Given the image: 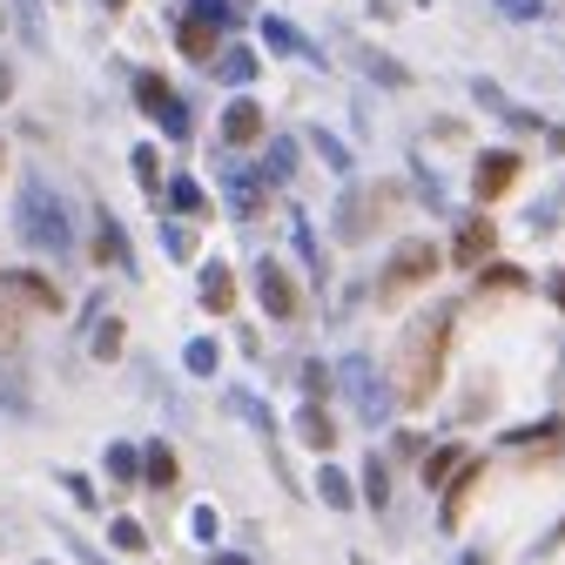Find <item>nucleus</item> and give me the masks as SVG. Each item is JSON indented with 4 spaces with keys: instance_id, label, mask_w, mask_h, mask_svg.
<instances>
[{
    "instance_id": "f257e3e1",
    "label": "nucleus",
    "mask_w": 565,
    "mask_h": 565,
    "mask_svg": "<svg viewBox=\"0 0 565 565\" xmlns=\"http://www.w3.org/2000/svg\"><path fill=\"white\" fill-rule=\"evenodd\" d=\"M451 310H431V317H417L404 330V350H397V404L424 411L431 404V391L445 384V350H451Z\"/></svg>"
},
{
    "instance_id": "f03ea898",
    "label": "nucleus",
    "mask_w": 565,
    "mask_h": 565,
    "mask_svg": "<svg viewBox=\"0 0 565 565\" xmlns=\"http://www.w3.org/2000/svg\"><path fill=\"white\" fill-rule=\"evenodd\" d=\"M14 236H21L34 256H67V249H75V230H67V202H61L41 175H28V182H21V202H14Z\"/></svg>"
},
{
    "instance_id": "7ed1b4c3",
    "label": "nucleus",
    "mask_w": 565,
    "mask_h": 565,
    "mask_svg": "<svg viewBox=\"0 0 565 565\" xmlns=\"http://www.w3.org/2000/svg\"><path fill=\"white\" fill-rule=\"evenodd\" d=\"M438 269H445V249H438L431 236H404V243L391 249L384 276H377V297H404V290H417V282H431Z\"/></svg>"
},
{
    "instance_id": "20e7f679",
    "label": "nucleus",
    "mask_w": 565,
    "mask_h": 565,
    "mask_svg": "<svg viewBox=\"0 0 565 565\" xmlns=\"http://www.w3.org/2000/svg\"><path fill=\"white\" fill-rule=\"evenodd\" d=\"M135 102H141V115L162 128V141H189V108H182V95L156 75V67H141V75H135Z\"/></svg>"
},
{
    "instance_id": "39448f33",
    "label": "nucleus",
    "mask_w": 565,
    "mask_h": 565,
    "mask_svg": "<svg viewBox=\"0 0 565 565\" xmlns=\"http://www.w3.org/2000/svg\"><path fill=\"white\" fill-rule=\"evenodd\" d=\"M0 303L34 310V317H61V310H67L61 282H54L47 269H0Z\"/></svg>"
},
{
    "instance_id": "423d86ee",
    "label": "nucleus",
    "mask_w": 565,
    "mask_h": 565,
    "mask_svg": "<svg viewBox=\"0 0 565 565\" xmlns=\"http://www.w3.org/2000/svg\"><path fill=\"white\" fill-rule=\"evenodd\" d=\"M256 303H263L269 323H297V317H303V290H297V276L282 269L276 256L256 263Z\"/></svg>"
},
{
    "instance_id": "0eeeda50",
    "label": "nucleus",
    "mask_w": 565,
    "mask_h": 565,
    "mask_svg": "<svg viewBox=\"0 0 565 565\" xmlns=\"http://www.w3.org/2000/svg\"><path fill=\"white\" fill-rule=\"evenodd\" d=\"M519 175H525V156H519V149H484V156L471 162V195H478V202H499Z\"/></svg>"
},
{
    "instance_id": "6e6552de",
    "label": "nucleus",
    "mask_w": 565,
    "mask_h": 565,
    "mask_svg": "<svg viewBox=\"0 0 565 565\" xmlns=\"http://www.w3.org/2000/svg\"><path fill=\"white\" fill-rule=\"evenodd\" d=\"M216 182H223V195H230V216H263V202H269V182L256 175V169H243V162H216Z\"/></svg>"
},
{
    "instance_id": "1a4fd4ad",
    "label": "nucleus",
    "mask_w": 565,
    "mask_h": 565,
    "mask_svg": "<svg viewBox=\"0 0 565 565\" xmlns=\"http://www.w3.org/2000/svg\"><path fill=\"white\" fill-rule=\"evenodd\" d=\"M216 135H223V149H249V141H263V135H269V115H263L249 95H236V102L216 115Z\"/></svg>"
},
{
    "instance_id": "9d476101",
    "label": "nucleus",
    "mask_w": 565,
    "mask_h": 565,
    "mask_svg": "<svg viewBox=\"0 0 565 565\" xmlns=\"http://www.w3.org/2000/svg\"><path fill=\"white\" fill-rule=\"evenodd\" d=\"M499 256V223L491 216H471V223H458V243H451V263H465V269H478V263H491Z\"/></svg>"
},
{
    "instance_id": "9b49d317",
    "label": "nucleus",
    "mask_w": 565,
    "mask_h": 565,
    "mask_svg": "<svg viewBox=\"0 0 565 565\" xmlns=\"http://www.w3.org/2000/svg\"><path fill=\"white\" fill-rule=\"evenodd\" d=\"M484 484V458H465L458 471H451V484H445V505H438V519H445V532H458L465 525V505H471V491Z\"/></svg>"
},
{
    "instance_id": "f8f14e48",
    "label": "nucleus",
    "mask_w": 565,
    "mask_h": 565,
    "mask_svg": "<svg viewBox=\"0 0 565 565\" xmlns=\"http://www.w3.org/2000/svg\"><path fill=\"white\" fill-rule=\"evenodd\" d=\"M175 47H182L189 61H216V54H223V28L202 21V14H175Z\"/></svg>"
},
{
    "instance_id": "ddd939ff",
    "label": "nucleus",
    "mask_w": 565,
    "mask_h": 565,
    "mask_svg": "<svg viewBox=\"0 0 565 565\" xmlns=\"http://www.w3.org/2000/svg\"><path fill=\"white\" fill-rule=\"evenodd\" d=\"M343 384H350V397H358V411H364L371 424L391 411V397H384V384L371 377V364H364V358H350V364H343Z\"/></svg>"
},
{
    "instance_id": "4468645a",
    "label": "nucleus",
    "mask_w": 565,
    "mask_h": 565,
    "mask_svg": "<svg viewBox=\"0 0 565 565\" xmlns=\"http://www.w3.org/2000/svg\"><path fill=\"white\" fill-rule=\"evenodd\" d=\"M202 310H216V317H230L236 310V269L230 263H202Z\"/></svg>"
},
{
    "instance_id": "2eb2a0df",
    "label": "nucleus",
    "mask_w": 565,
    "mask_h": 565,
    "mask_svg": "<svg viewBox=\"0 0 565 565\" xmlns=\"http://www.w3.org/2000/svg\"><path fill=\"white\" fill-rule=\"evenodd\" d=\"M175 478H182V458L156 438V445H141V484L149 491H175Z\"/></svg>"
},
{
    "instance_id": "dca6fc26",
    "label": "nucleus",
    "mask_w": 565,
    "mask_h": 565,
    "mask_svg": "<svg viewBox=\"0 0 565 565\" xmlns=\"http://www.w3.org/2000/svg\"><path fill=\"white\" fill-rule=\"evenodd\" d=\"M297 431H303V445H310L317 458L337 451V417H330L323 404H303V411H297Z\"/></svg>"
},
{
    "instance_id": "f3484780",
    "label": "nucleus",
    "mask_w": 565,
    "mask_h": 565,
    "mask_svg": "<svg viewBox=\"0 0 565 565\" xmlns=\"http://www.w3.org/2000/svg\"><path fill=\"white\" fill-rule=\"evenodd\" d=\"M465 458H471L465 445H431V451H424V465H417V478H424V491H445V484H451V471H458Z\"/></svg>"
},
{
    "instance_id": "a211bd4d",
    "label": "nucleus",
    "mask_w": 565,
    "mask_h": 565,
    "mask_svg": "<svg viewBox=\"0 0 565 565\" xmlns=\"http://www.w3.org/2000/svg\"><path fill=\"white\" fill-rule=\"evenodd\" d=\"M88 256H95L102 269H128V236H121V223H115V216H102V223H95Z\"/></svg>"
},
{
    "instance_id": "6ab92c4d",
    "label": "nucleus",
    "mask_w": 565,
    "mask_h": 565,
    "mask_svg": "<svg viewBox=\"0 0 565 565\" xmlns=\"http://www.w3.org/2000/svg\"><path fill=\"white\" fill-rule=\"evenodd\" d=\"M169 209H175V216H209V209H216V202H209V189L195 182V175H169Z\"/></svg>"
},
{
    "instance_id": "aec40b11",
    "label": "nucleus",
    "mask_w": 565,
    "mask_h": 565,
    "mask_svg": "<svg viewBox=\"0 0 565 565\" xmlns=\"http://www.w3.org/2000/svg\"><path fill=\"white\" fill-rule=\"evenodd\" d=\"M256 175H263L269 189H282V182H297V141H282V135H276L269 149H263V169H256Z\"/></svg>"
},
{
    "instance_id": "412c9836",
    "label": "nucleus",
    "mask_w": 565,
    "mask_h": 565,
    "mask_svg": "<svg viewBox=\"0 0 565 565\" xmlns=\"http://www.w3.org/2000/svg\"><path fill=\"white\" fill-rule=\"evenodd\" d=\"M216 75H223L230 88H249V82L263 75V61H256V47H223V54H216Z\"/></svg>"
},
{
    "instance_id": "4be33fe9",
    "label": "nucleus",
    "mask_w": 565,
    "mask_h": 565,
    "mask_svg": "<svg viewBox=\"0 0 565 565\" xmlns=\"http://www.w3.org/2000/svg\"><path fill=\"white\" fill-rule=\"evenodd\" d=\"M505 445H512V451H558V445H565V424H558V417H545V424H525V431H512Z\"/></svg>"
},
{
    "instance_id": "5701e85b",
    "label": "nucleus",
    "mask_w": 565,
    "mask_h": 565,
    "mask_svg": "<svg viewBox=\"0 0 565 565\" xmlns=\"http://www.w3.org/2000/svg\"><path fill=\"white\" fill-rule=\"evenodd\" d=\"M317 499L330 505V512H350V505H358V491H350V478L323 458V471H317Z\"/></svg>"
},
{
    "instance_id": "b1692460",
    "label": "nucleus",
    "mask_w": 565,
    "mask_h": 565,
    "mask_svg": "<svg viewBox=\"0 0 565 565\" xmlns=\"http://www.w3.org/2000/svg\"><path fill=\"white\" fill-rule=\"evenodd\" d=\"M108 478L128 491V484H141V445H108Z\"/></svg>"
},
{
    "instance_id": "393cba45",
    "label": "nucleus",
    "mask_w": 565,
    "mask_h": 565,
    "mask_svg": "<svg viewBox=\"0 0 565 565\" xmlns=\"http://www.w3.org/2000/svg\"><path fill=\"white\" fill-rule=\"evenodd\" d=\"M128 162H135V175H141V189H149V195L162 202V149H156V141H141V149H135Z\"/></svg>"
},
{
    "instance_id": "a878e982",
    "label": "nucleus",
    "mask_w": 565,
    "mask_h": 565,
    "mask_svg": "<svg viewBox=\"0 0 565 565\" xmlns=\"http://www.w3.org/2000/svg\"><path fill=\"white\" fill-rule=\"evenodd\" d=\"M471 276H478V290H525V269L512 263H478Z\"/></svg>"
},
{
    "instance_id": "bb28decb",
    "label": "nucleus",
    "mask_w": 565,
    "mask_h": 565,
    "mask_svg": "<svg viewBox=\"0 0 565 565\" xmlns=\"http://www.w3.org/2000/svg\"><path fill=\"white\" fill-rule=\"evenodd\" d=\"M337 223H343V230H337L343 243H364V236H371V202H358V195H350V202H343V216H337Z\"/></svg>"
},
{
    "instance_id": "cd10ccee",
    "label": "nucleus",
    "mask_w": 565,
    "mask_h": 565,
    "mask_svg": "<svg viewBox=\"0 0 565 565\" xmlns=\"http://www.w3.org/2000/svg\"><path fill=\"white\" fill-rule=\"evenodd\" d=\"M182 364H189V377H216V364H223V350L209 343V337H195V343L182 350Z\"/></svg>"
},
{
    "instance_id": "c85d7f7f",
    "label": "nucleus",
    "mask_w": 565,
    "mask_h": 565,
    "mask_svg": "<svg viewBox=\"0 0 565 565\" xmlns=\"http://www.w3.org/2000/svg\"><path fill=\"white\" fill-rule=\"evenodd\" d=\"M14 28L28 47H47V28H41V0H14Z\"/></svg>"
},
{
    "instance_id": "c756f323",
    "label": "nucleus",
    "mask_w": 565,
    "mask_h": 565,
    "mask_svg": "<svg viewBox=\"0 0 565 565\" xmlns=\"http://www.w3.org/2000/svg\"><path fill=\"white\" fill-rule=\"evenodd\" d=\"M108 545L115 552H149V532H141V519H108Z\"/></svg>"
},
{
    "instance_id": "7c9ffc66",
    "label": "nucleus",
    "mask_w": 565,
    "mask_h": 565,
    "mask_svg": "<svg viewBox=\"0 0 565 565\" xmlns=\"http://www.w3.org/2000/svg\"><path fill=\"white\" fill-rule=\"evenodd\" d=\"M263 41H269L276 54H310V47H303V34H297V28H282L276 14H263Z\"/></svg>"
},
{
    "instance_id": "2f4dec72",
    "label": "nucleus",
    "mask_w": 565,
    "mask_h": 565,
    "mask_svg": "<svg viewBox=\"0 0 565 565\" xmlns=\"http://www.w3.org/2000/svg\"><path fill=\"white\" fill-rule=\"evenodd\" d=\"M121 337H128V330H121V317H108V323H95V343H88V350H95L102 364H115V358H121Z\"/></svg>"
},
{
    "instance_id": "473e14b6",
    "label": "nucleus",
    "mask_w": 565,
    "mask_h": 565,
    "mask_svg": "<svg viewBox=\"0 0 565 565\" xmlns=\"http://www.w3.org/2000/svg\"><path fill=\"white\" fill-rule=\"evenodd\" d=\"M21 337H28L21 310H14V303H0V358H14V350H21Z\"/></svg>"
},
{
    "instance_id": "72a5a7b5",
    "label": "nucleus",
    "mask_w": 565,
    "mask_h": 565,
    "mask_svg": "<svg viewBox=\"0 0 565 565\" xmlns=\"http://www.w3.org/2000/svg\"><path fill=\"white\" fill-rule=\"evenodd\" d=\"M364 505H377V512H384V505H391V471H384V465H377V458H371V465H364Z\"/></svg>"
},
{
    "instance_id": "f704fd0d",
    "label": "nucleus",
    "mask_w": 565,
    "mask_h": 565,
    "mask_svg": "<svg viewBox=\"0 0 565 565\" xmlns=\"http://www.w3.org/2000/svg\"><path fill=\"white\" fill-rule=\"evenodd\" d=\"M230 411H236V417H249V424H256V431H263V438L276 431V417H269V411H263V404H256L249 391H230Z\"/></svg>"
},
{
    "instance_id": "c9c22d12",
    "label": "nucleus",
    "mask_w": 565,
    "mask_h": 565,
    "mask_svg": "<svg viewBox=\"0 0 565 565\" xmlns=\"http://www.w3.org/2000/svg\"><path fill=\"white\" fill-rule=\"evenodd\" d=\"M61 491H67V499H75L82 512H95V505H102V499H95V478H88V471H61Z\"/></svg>"
},
{
    "instance_id": "e433bc0d",
    "label": "nucleus",
    "mask_w": 565,
    "mask_h": 565,
    "mask_svg": "<svg viewBox=\"0 0 565 565\" xmlns=\"http://www.w3.org/2000/svg\"><path fill=\"white\" fill-rule=\"evenodd\" d=\"M162 249H169L175 263H189V256H195V230H189V223H162Z\"/></svg>"
},
{
    "instance_id": "4c0bfd02",
    "label": "nucleus",
    "mask_w": 565,
    "mask_h": 565,
    "mask_svg": "<svg viewBox=\"0 0 565 565\" xmlns=\"http://www.w3.org/2000/svg\"><path fill=\"white\" fill-rule=\"evenodd\" d=\"M491 8H499L505 21H545V14H552V0H491Z\"/></svg>"
},
{
    "instance_id": "58836bf2",
    "label": "nucleus",
    "mask_w": 565,
    "mask_h": 565,
    "mask_svg": "<svg viewBox=\"0 0 565 565\" xmlns=\"http://www.w3.org/2000/svg\"><path fill=\"white\" fill-rule=\"evenodd\" d=\"M290 236H297V249H303L310 276H323V249H317V236H310V223H303V216H297V230H290Z\"/></svg>"
},
{
    "instance_id": "ea45409f",
    "label": "nucleus",
    "mask_w": 565,
    "mask_h": 565,
    "mask_svg": "<svg viewBox=\"0 0 565 565\" xmlns=\"http://www.w3.org/2000/svg\"><path fill=\"white\" fill-rule=\"evenodd\" d=\"M330 384H337V377H330L323 364H303V397H310V404H323V397H330Z\"/></svg>"
},
{
    "instance_id": "a19ab883",
    "label": "nucleus",
    "mask_w": 565,
    "mask_h": 565,
    "mask_svg": "<svg viewBox=\"0 0 565 565\" xmlns=\"http://www.w3.org/2000/svg\"><path fill=\"white\" fill-rule=\"evenodd\" d=\"M317 149H323V162H330L337 175H350V149H343V141H330V135H317Z\"/></svg>"
},
{
    "instance_id": "79ce46f5",
    "label": "nucleus",
    "mask_w": 565,
    "mask_h": 565,
    "mask_svg": "<svg viewBox=\"0 0 565 565\" xmlns=\"http://www.w3.org/2000/svg\"><path fill=\"white\" fill-rule=\"evenodd\" d=\"M189 14H202V21H216V28H230V21H236V14H230V0H195Z\"/></svg>"
},
{
    "instance_id": "37998d69",
    "label": "nucleus",
    "mask_w": 565,
    "mask_h": 565,
    "mask_svg": "<svg viewBox=\"0 0 565 565\" xmlns=\"http://www.w3.org/2000/svg\"><path fill=\"white\" fill-rule=\"evenodd\" d=\"M545 297H552V303L565 310V269H552V276H545Z\"/></svg>"
},
{
    "instance_id": "c03bdc74",
    "label": "nucleus",
    "mask_w": 565,
    "mask_h": 565,
    "mask_svg": "<svg viewBox=\"0 0 565 565\" xmlns=\"http://www.w3.org/2000/svg\"><path fill=\"white\" fill-rule=\"evenodd\" d=\"M209 565H249L243 552H209Z\"/></svg>"
},
{
    "instance_id": "a18cd8bd",
    "label": "nucleus",
    "mask_w": 565,
    "mask_h": 565,
    "mask_svg": "<svg viewBox=\"0 0 565 565\" xmlns=\"http://www.w3.org/2000/svg\"><path fill=\"white\" fill-rule=\"evenodd\" d=\"M14 95V75H8V67H0V102H8Z\"/></svg>"
},
{
    "instance_id": "49530a36",
    "label": "nucleus",
    "mask_w": 565,
    "mask_h": 565,
    "mask_svg": "<svg viewBox=\"0 0 565 565\" xmlns=\"http://www.w3.org/2000/svg\"><path fill=\"white\" fill-rule=\"evenodd\" d=\"M121 8H128V0H102V14H121Z\"/></svg>"
},
{
    "instance_id": "de8ad7c7",
    "label": "nucleus",
    "mask_w": 565,
    "mask_h": 565,
    "mask_svg": "<svg viewBox=\"0 0 565 565\" xmlns=\"http://www.w3.org/2000/svg\"><path fill=\"white\" fill-rule=\"evenodd\" d=\"M0 169H8V141H0Z\"/></svg>"
},
{
    "instance_id": "09e8293b",
    "label": "nucleus",
    "mask_w": 565,
    "mask_h": 565,
    "mask_svg": "<svg viewBox=\"0 0 565 565\" xmlns=\"http://www.w3.org/2000/svg\"><path fill=\"white\" fill-rule=\"evenodd\" d=\"M465 565H484V558H471V552H465Z\"/></svg>"
},
{
    "instance_id": "8fccbe9b",
    "label": "nucleus",
    "mask_w": 565,
    "mask_h": 565,
    "mask_svg": "<svg viewBox=\"0 0 565 565\" xmlns=\"http://www.w3.org/2000/svg\"><path fill=\"white\" fill-rule=\"evenodd\" d=\"M358 565H371V558H358Z\"/></svg>"
},
{
    "instance_id": "3c124183",
    "label": "nucleus",
    "mask_w": 565,
    "mask_h": 565,
    "mask_svg": "<svg viewBox=\"0 0 565 565\" xmlns=\"http://www.w3.org/2000/svg\"><path fill=\"white\" fill-rule=\"evenodd\" d=\"M41 565H47V558H41Z\"/></svg>"
}]
</instances>
